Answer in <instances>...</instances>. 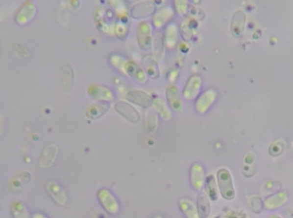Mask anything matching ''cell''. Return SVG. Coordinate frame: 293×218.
<instances>
[{
    "label": "cell",
    "mask_w": 293,
    "mask_h": 218,
    "mask_svg": "<svg viewBox=\"0 0 293 218\" xmlns=\"http://www.w3.org/2000/svg\"><path fill=\"white\" fill-rule=\"evenodd\" d=\"M33 218H46L42 216H41V215H36V216L35 217H34Z\"/></svg>",
    "instance_id": "cell-11"
},
{
    "label": "cell",
    "mask_w": 293,
    "mask_h": 218,
    "mask_svg": "<svg viewBox=\"0 0 293 218\" xmlns=\"http://www.w3.org/2000/svg\"><path fill=\"white\" fill-rule=\"evenodd\" d=\"M190 182L194 190L200 191L204 185V172L202 165L194 163L190 170Z\"/></svg>",
    "instance_id": "cell-2"
},
{
    "label": "cell",
    "mask_w": 293,
    "mask_h": 218,
    "mask_svg": "<svg viewBox=\"0 0 293 218\" xmlns=\"http://www.w3.org/2000/svg\"><path fill=\"white\" fill-rule=\"evenodd\" d=\"M196 207L200 218H206L209 216L211 206L209 197L204 193H200L197 196Z\"/></svg>",
    "instance_id": "cell-6"
},
{
    "label": "cell",
    "mask_w": 293,
    "mask_h": 218,
    "mask_svg": "<svg viewBox=\"0 0 293 218\" xmlns=\"http://www.w3.org/2000/svg\"><path fill=\"white\" fill-rule=\"evenodd\" d=\"M217 183L220 192L224 199L232 200L236 196L232 178L226 169H221L217 173Z\"/></svg>",
    "instance_id": "cell-1"
},
{
    "label": "cell",
    "mask_w": 293,
    "mask_h": 218,
    "mask_svg": "<svg viewBox=\"0 0 293 218\" xmlns=\"http://www.w3.org/2000/svg\"><path fill=\"white\" fill-rule=\"evenodd\" d=\"M98 197L101 205L109 213L115 214L118 212L119 204L115 197L108 191L100 190L98 193Z\"/></svg>",
    "instance_id": "cell-4"
},
{
    "label": "cell",
    "mask_w": 293,
    "mask_h": 218,
    "mask_svg": "<svg viewBox=\"0 0 293 218\" xmlns=\"http://www.w3.org/2000/svg\"><path fill=\"white\" fill-rule=\"evenodd\" d=\"M47 192L49 193L50 196L52 197V198L56 200V202L60 204H64L67 200V197L66 194L63 192V190H61V187L57 185L56 183H54V189H55L56 192L52 187L49 185H47Z\"/></svg>",
    "instance_id": "cell-9"
},
{
    "label": "cell",
    "mask_w": 293,
    "mask_h": 218,
    "mask_svg": "<svg viewBox=\"0 0 293 218\" xmlns=\"http://www.w3.org/2000/svg\"><path fill=\"white\" fill-rule=\"evenodd\" d=\"M115 109L126 120L133 124L137 123L140 115L137 110L131 105L124 102H119L115 106Z\"/></svg>",
    "instance_id": "cell-3"
},
{
    "label": "cell",
    "mask_w": 293,
    "mask_h": 218,
    "mask_svg": "<svg viewBox=\"0 0 293 218\" xmlns=\"http://www.w3.org/2000/svg\"><path fill=\"white\" fill-rule=\"evenodd\" d=\"M220 218V217H216V218Z\"/></svg>",
    "instance_id": "cell-13"
},
{
    "label": "cell",
    "mask_w": 293,
    "mask_h": 218,
    "mask_svg": "<svg viewBox=\"0 0 293 218\" xmlns=\"http://www.w3.org/2000/svg\"><path fill=\"white\" fill-rule=\"evenodd\" d=\"M179 206L187 218H200L197 207L192 200L187 199H180Z\"/></svg>",
    "instance_id": "cell-7"
},
{
    "label": "cell",
    "mask_w": 293,
    "mask_h": 218,
    "mask_svg": "<svg viewBox=\"0 0 293 218\" xmlns=\"http://www.w3.org/2000/svg\"><path fill=\"white\" fill-rule=\"evenodd\" d=\"M127 100L143 108H148L152 103V100L149 95L145 92L139 90L129 91L126 95Z\"/></svg>",
    "instance_id": "cell-5"
},
{
    "label": "cell",
    "mask_w": 293,
    "mask_h": 218,
    "mask_svg": "<svg viewBox=\"0 0 293 218\" xmlns=\"http://www.w3.org/2000/svg\"><path fill=\"white\" fill-rule=\"evenodd\" d=\"M156 110L165 120L169 121L171 118V114L168 107L162 102L156 101L155 103Z\"/></svg>",
    "instance_id": "cell-10"
},
{
    "label": "cell",
    "mask_w": 293,
    "mask_h": 218,
    "mask_svg": "<svg viewBox=\"0 0 293 218\" xmlns=\"http://www.w3.org/2000/svg\"><path fill=\"white\" fill-rule=\"evenodd\" d=\"M204 185L208 196L212 200H217L219 197V193L216 180L214 175H210L207 177Z\"/></svg>",
    "instance_id": "cell-8"
},
{
    "label": "cell",
    "mask_w": 293,
    "mask_h": 218,
    "mask_svg": "<svg viewBox=\"0 0 293 218\" xmlns=\"http://www.w3.org/2000/svg\"><path fill=\"white\" fill-rule=\"evenodd\" d=\"M153 218H163L161 216H155V217H154Z\"/></svg>",
    "instance_id": "cell-12"
}]
</instances>
